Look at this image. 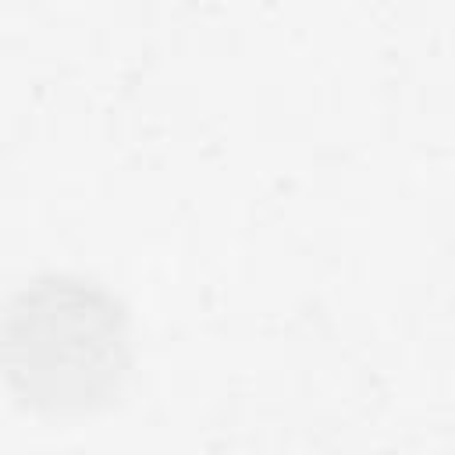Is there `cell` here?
I'll return each mask as SVG.
<instances>
[{
  "mask_svg": "<svg viewBox=\"0 0 455 455\" xmlns=\"http://www.w3.org/2000/svg\"><path fill=\"white\" fill-rule=\"evenodd\" d=\"M0 370L39 409H89L110 398L128 370L124 316L85 281H36L0 313Z\"/></svg>",
  "mask_w": 455,
  "mask_h": 455,
  "instance_id": "6da1fadb",
  "label": "cell"
}]
</instances>
